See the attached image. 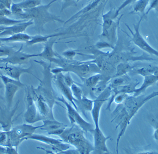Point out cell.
Masks as SVG:
<instances>
[{
    "label": "cell",
    "instance_id": "6da1fadb",
    "mask_svg": "<svg viewBox=\"0 0 158 154\" xmlns=\"http://www.w3.org/2000/svg\"><path fill=\"white\" fill-rule=\"evenodd\" d=\"M57 0H52L47 5H40L31 9H23L21 13L15 16H16L17 19L33 20L34 23L38 26H42L50 21L64 22L57 16L49 12L50 7Z\"/></svg>",
    "mask_w": 158,
    "mask_h": 154
},
{
    "label": "cell",
    "instance_id": "7a4b0ae2",
    "mask_svg": "<svg viewBox=\"0 0 158 154\" xmlns=\"http://www.w3.org/2000/svg\"><path fill=\"white\" fill-rule=\"evenodd\" d=\"M82 130L78 127L73 126L64 130L59 136L63 142L74 146L80 154H89L94 150V148L85 138Z\"/></svg>",
    "mask_w": 158,
    "mask_h": 154
},
{
    "label": "cell",
    "instance_id": "3957f363",
    "mask_svg": "<svg viewBox=\"0 0 158 154\" xmlns=\"http://www.w3.org/2000/svg\"><path fill=\"white\" fill-rule=\"evenodd\" d=\"M43 125L34 126L28 124L15 126L11 130L7 131L8 142L7 147H18L19 144L27 137L31 135L38 129H40Z\"/></svg>",
    "mask_w": 158,
    "mask_h": 154
},
{
    "label": "cell",
    "instance_id": "277c9868",
    "mask_svg": "<svg viewBox=\"0 0 158 154\" xmlns=\"http://www.w3.org/2000/svg\"><path fill=\"white\" fill-rule=\"evenodd\" d=\"M144 19L142 17H140L137 24H134V28L135 32H133L131 30L130 28L126 24L128 29H129L131 33L132 37H131V41L134 44L139 47L140 49L144 51L145 52L147 53L148 54L151 55H155L158 58V51L155 50L154 48L148 44V42L145 40L143 36L140 32V27L142 21Z\"/></svg>",
    "mask_w": 158,
    "mask_h": 154
},
{
    "label": "cell",
    "instance_id": "5b68a950",
    "mask_svg": "<svg viewBox=\"0 0 158 154\" xmlns=\"http://www.w3.org/2000/svg\"><path fill=\"white\" fill-rule=\"evenodd\" d=\"M57 99L59 101L63 103L66 106L68 118H69L71 123L72 124H77V125L85 132H93L94 130L93 125L85 121L82 117L81 116H80L77 111L78 110H77L75 108L72 106L70 104L68 103V102L64 99L63 97L61 98L57 97Z\"/></svg>",
    "mask_w": 158,
    "mask_h": 154
},
{
    "label": "cell",
    "instance_id": "8992f818",
    "mask_svg": "<svg viewBox=\"0 0 158 154\" xmlns=\"http://www.w3.org/2000/svg\"><path fill=\"white\" fill-rule=\"evenodd\" d=\"M0 78L5 85V98L10 109L15 93L20 88L24 87V85L20 81L15 80L6 75L0 74Z\"/></svg>",
    "mask_w": 158,
    "mask_h": 154
},
{
    "label": "cell",
    "instance_id": "52a82bcc",
    "mask_svg": "<svg viewBox=\"0 0 158 154\" xmlns=\"http://www.w3.org/2000/svg\"><path fill=\"white\" fill-rule=\"evenodd\" d=\"M23 45L21 46L19 50H15L13 52L5 58H0L1 63L11 64L12 65H21L26 64L31 58L39 57V54H29L24 53L22 51Z\"/></svg>",
    "mask_w": 158,
    "mask_h": 154
},
{
    "label": "cell",
    "instance_id": "ba28073f",
    "mask_svg": "<svg viewBox=\"0 0 158 154\" xmlns=\"http://www.w3.org/2000/svg\"><path fill=\"white\" fill-rule=\"evenodd\" d=\"M111 93H112L111 87H108L105 89L95 100H94L93 108L91 112L93 122H94V124L95 125V128L100 127L99 124V118H100L101 109L104 102L108 100V98L110 96Z\"/></svg>",
    "mask_w": 158,
    "mask_h": 154
},
{
    "label": "cell",
    "instance_id": "9c48e42d",
    "mask_svg": "<svg viewBox=\"0 0 158 154\" xmlns=\"http://www.w3.org/2000/svg\"><path fill=\"white\" fill-rule=\"evenodd\" d=\"M27 139L37 140L49 144L54 151H59V153H61L62 151H65L70 148V145L66 143H63V141L62 139H54L43 135L33 134L31 135L28 136Z\"/></svg>",
    "mask_w": 158,
    "mask_h": 154
},
{
    "label": "cell",
    "instance_id": "30bf717a",
    "mask_svg": "<svg viewBox=\"0 0 158 154\" xmlns=\"http://www.w3.org/2000/svg\"><path fill=\"white\" fill-rule=\"evenodd\" d=\"M27 109L24 115V118L27 123H34L42 120L38 113L37 106L29 91L27 97Z\"/></svg>",
    "mask_w": 158,
    "mask_h": 154
},
{
    "label": "cell",
    "instance_id": "8fae6325",
    "mask_svg": "<svg viewBox=\"0 0 158 154\" xmlns=\"http://www.w3.org/2000/svg\"><path fill=\"white\" fill-rule=\"evenodd\" d=\"M94 137V148L97 153H109L106 142L110 137L104 135L100 127L95 128L93 131Z\"/></svg>",
    "mask_w": 158,
    "mask_h": 154
},
{
    "label": "cell",
    "instance_id": "7c38bea8",
    "mask_svg": "<svg viewBox=\"0 0 158 154\" xmlns=\"http://www.w3.org/2000/svg\"><path fill=\"white\" fill-rule=\"evenodd\" d=\"M57 74H58L55 77V80L57 86L63 95L72 104L74 108L78 110V107L76 104L77 100L73 96L70 87L65 83L64 79V75H62V72Z\"/></svg>",
    "mask_w": 158,
    "mask_h": 154
},
{
    "label": "cell",
    "instance_id": "4fadbf2b",
    "mask_svg": "<svg viewBox=\"0 0 158 154\" xmlns=\"http://www.w3.org/2000/svg\"><path fill=\"white\" fill-rule=\"evenodd\" d=\"M93 67L91 68L90 65L88 64H82L80 65H67L62 68H55L52 72L54 74H57L62 72L72 71L79 76H84L93 71Z\"/></svg>",
    "mask_w": 158,
    "mask_h": 154
},
{
    "label": "cell",
    "instance_id": "5bb4252c",
    "mask_svg": "<svg viewBox=\"0 0 158 154\" xmlns=\"http://www.w3.org/2000/svg\"><path fill=\"white\" fill-rule=\"evenodd\" d=\"M34 24V22L33 20H28L11 26H7L5 31L0 33V37L7 35L12 36L17 34L24 33L28 27Z\"/></svg>",
    "mask_w": 158,
    "mask_h": 154
},
{
    "label": "cell",
    "instance_id": "9a60e30c",
    "mask_svg": "<svg viewBox=\"0 0 158 154\" xmlns=\"http://www.w3.org/2000/svg\"><path fill=\"white\" fill-rule=\"evenodd\" d=\"M3 71H4L6 75L18 81H20V76L25 73L31 74L36 77L32 72L31 66L28 68H25L19 66H15V65H12L11 66H7L6 65Z\"/></svg>",
    "mask_w": 158,
    "mask_h": 154
},
{
    "label": "cell",
    "instance_id": "2e32d148",
    "mask_svg": "<svg viewBox=\"0 0 158 154\" xmlns=\"http://www.w3.org/2000/svg\"><path fill=\"white\" fill-rule=\"evenodd\" d=\"M36 105L39 115L42 118V121L44 120L43 118H49V116L54 119L52 114V109H51L48 103L41 96H39L37 97Z\"/></svg>",
    "mask_w": 158,
    "mask_h": 154
},
{
    "label": "cell",
    "instance_id": "e0dca14e",
    "mask_svg": "<svg viewBox=\"0 0 158 154\" xmlns=\"http://www.w3.org/2000/svg\"><path fill=\"white\" fill-rule=\"evenodd\" d=\"M144 78V81L141 86L139 88H136L134 93L133 94V96H140L145 92L148 88L156 84L158 81V72L155 74L145 76Z\"/></svg>",
    "mask_w": 158,
    "mask_h": 154
},
{
    "label": "cell",
    "instance_id": "ac0fdd59",
    "mask_svg": "<svg viewBox=\"0 0 158 154\" xmlns=\"http://www.w3.org/2000/svg\"><path fill=\"white\" fill-rule=\"evenodd\" d=\"M12 14L11 10L3 9L0 10V26H11L12 25L19 24L27 20L15 19L8 18Z\"/></svg>",
    "mask_w": 158,
    "mask_h": 154
},
{
    "label": "cell",
    "instance_id": "d6986e66",
    "mask_svg": "<svg viewBox=\"0 0 158 154\" xmlns=\"http://www.w3.org/2000/svg\"><path fill=\"white\" fill-rule=\"evenodd\" d=\"M55 41L56 40H54L48 41L45 42L44 50L41 53H39V57L44 58L50 62H55L56 59L54 58V57H57L53 50V46Z\"/></svg>",
    "mask_w": 158,
    "mask_h": 154
},
{
    "label": "cell",
    "instance_id": "ffe728a7",
    "mask_svg": "<svg viewBox=\"0 0 158 154\" xmlns=\"http://www.w3.org/2000/svg\"><path fill=\"white\" fill-rule=\"evenodd\" d=\"M149 0H138L133 3V7L130 14H137L140 17L146 19L147 16L146 15L147 8L148 6Z\"/></svg>",
    "mask_w": 158,
    "mask_h": 154
},
{
    "label": "cell",
    "instance_id": "44dd1931",
    "mask_svg": "<svg viewBox=\"0 0 158 154\" xmlns=\"http://www.w3.org/2000/svg\"><path fill=\"white\" fill-rule=\"evenodd\" d=\"M115 10L111 9L107 13L102 15V20H103V23H102V35L103 36L105 35L114 24V21L113 20L116 19Z\"/></svg>",
    "mask_w": 158,
    "mask_h": 154
},
{
    "label": "cell",
    "instance_id": "7402d4cb",
    "mask_svg": "<svg viewBox=\"0 0 158 154\" xmlns=\"http://www.w3.org/2000/svg\"><path fill=\"white\" fill-rule=\"evenodd\" d=\"M139 84V82H135L134 83H129L127 84L123 85L114 88V95L112 96H115L118 93H126L131 94L134 93L136 86Z\"/></svg>",
    "mask_w": 158,
    "mask_h": 154
},
{
    "label": "cell",
    "instance_id": "603a6c76",
    "mask_svg": "<svg viewBox=\"0 0 158 154\" xmlns=\"http://www.w3.org/2000/svg\"><path fill=\"white\" fill-rule=\"evenodd\" d=\"M42 122L44 124H42L43 126L40 128V129L45 130L48 132L67 126L64 123L57 122L55 119H46L43 120Z\"/></svg>",
    "mask_w": 158,
    "mask_h": 154
},
{
    "label": "cell",
    "instance_id": "cb8c5ba5",
    "mask_svg": "<svg viewBox=\"0 0 158 154\" xmlns=\"http://www.w3.org/2000/svg\"><path fill=\"white\" fill-rule=\"evenodd\" d=\"M32 36H30L27 34L21 33L15 35H12L9 37H0V41L2 42H26L31 39Z\"/></svg>",
    "mask_w": 158,
    "mask_h": 154
},
{
    "label": "cell",
    "instance_id": "d4e9b609",
    "mask_svg": "<svg viewBox=\"0 0 158 154\" xmlns=\"http://www.w3.org/2000/svg\"><path fill=\"white\" fill-rule=\"evenodd\" d=\"M64 34L63 33H59L55 34H51L48 35H38L35 36H32L31 39L28 41H27V45L28 46H31L35 44H39V43H42V42H47L49 39L52 38L57 37Z\"/></svg>",
    "mask_w": 158,
    "mask_h": 154
},
{
    "label": "cell",
    "instance_id": "484cf974",
    "mask_svg": "<svg viewBox=\"0 0 158 154\" xmlns=\"http://www.w3.org/2000/svg\"><path fill=\"white\" fill-rule=\"evenodd\" d=\"M134 66H131L127 62H121L118 64L116 67V72L114 77H121L123 75H127L128 72L133 70Z\"/></svg>",
    "mask_w": 158,
    "mask_h": 154
},
{
    "label": "cell",
    "instance_id": "4316f807",
    "mask_svg": "<svg viewBox=\"0 0 158 154\" xmlns=\"http://www.w3.org/2000/svg\"><path fill=\"white\" fill-rule=\"evenodd\" d=\"M158 72V66H149L146 67L136 68L135 70V73L144 77L148 75L155 74Z\"/></svg>",
    "mask_w": 158,
    "mask_h": 154
},
{
    "label": "cell",
    "instance_id": "83f0119b",
    "mask_svg": "<svg viewBox=\"0 0 158 154\" xmlns=\"http://www.w3.org/2000/svg\"><path fill=\"white\" fill-rule=\"evenodd\" d=\"M94 100L88 99L86 97H83L80 100H77L76 102L77 105L79 104V108L83 112L91 111L93 108Z\"/></svg>",
    "mask_w": 158,
    "mask_h": 154
},
{
    "label": "cell",
    "instance_id": "f1b7e54d",
    "mask_svg": "<svg viewBox=\"0 0 158 154\" xmlns=\"http://www.w3.org/2000/svg\"><path fill=\"white\" fill-rule=\"evenodd\" d=\"M16 4L21 9H31L41 5V0H23Z\"/></svg>",
    "mask_w": 158,
    "mask_h": 154
},
{
    "label": "cell",
    "instance_id": "f546056e",
    "mask_svg": "<svg viewBox=\"0 0 158 154\" xmlns=\"http://www.w3.org/2000/svg\"><path fill=\"white\" fill-rule=\"evenodd\" d=\"M70 88L73 95V96L74 97L75 99H77V101L81 100L82 99V98L83 97V92L81 89L74 83L72 84Z\"/></svg>",
    "mask_w": 158,
    "mask_h": 154
},
{
    "label": "cell",
    "instance_id": "4dcf8cb0",
    "mask_svg": "<svg viewBox=\"0 0 158 154\" xmlns=\"http://www.w3.org/2000/svg\"><path fill=\"white\" fill-rule=\"evenodd\" d=\"M15 51L14 47L2 45L0 46V57H7Z\"/></svg>",
    "mask_w": 158,
    "mask_h": 154
},
{
    "label": "cell",
    "instance_id": "1f68e13d",
    "mask_svg": "<svg viewBox=\"0 0 158 154\" xmlns=\"http://www.w3.org/2000/svg\"><path fill=\"white\" fill-rule=\"evenodd\" d=\"M148 8L146 12V15L147 16L150 11L155 10L158 12V0H149Z\"/></svg>",
    "mask_w": 158,
    "mask_h": 154
},
{
    "label": "cell",
    "instance_id": "d6a6232c",
    "mask_svg": "<svg viewBox=\"0 0 158 154\" xmlns=\"http://www.w3.org/2000/svg\"><path fill=\"white\" fill-rule=\"evenodd\" d=\"M100 78V75H97L90 77L86 80V85L89 87H94Z\"/></svg>",
    "mask_w": 158,
    "mask_h": 154
},
{
    "label": "cell",
    "instance_id": "836d02e7",
    "mask_svg": "<svg viewBox=\"0 0 158 154\" xmlns=\"http://www.w3.org/2000/svg\"><path fill=\"white\" fill-rule=\"evenodd\" d=\"M136 1H138V0H125V1L122 3L121 6L115 10V17H116V18L119 15V13L120 12L121 10L124 9L126 7L128 6V5L134 3Z\"/></svg>",
    "mask_w": 158,
    "mask_h": 154
},
{
    "label": "cell",
    "instance_id": "e575fe53",
    "mask_svg": "<svg viewBox=\"0 0 158 154\" xmlns=\"http://www.w3.org/2000/svg\"><path fill=\"white\" fill-rule=\"evenodd\" d=\"M7 131H0V145L7 147Z\"/></svg>",
    "mask_w": 158,
    "mask_h": 154
},
{
    "label": "cell",
    "instance_id": "d590c367",
    "mask_svg": "<svg viewBox=\"0 0 158 154\" xmlns=\"http://www.w3.org/2000/svg\"><path fill=\"white\" fill-rule=\"evenodd\" d=\"M12 0H0V10L8 9L11 10Z\"/></svg>",
    "mask_w": 158,
    "mask_h": 154
},
{
    "label": "cell",
    "instance_id": "8d00e7d4",
    "mask_svg": "<svg viewBox=\"0 0 158 154\" xmlns=\"http://www.w3.org/2000/svg\"><path fill=\"white\" fill-rule=\"evenodd\" d=\"M151 124L154 128L153 137L155 140L158 141V119L153 118L151 121Z\"/></svg>",
    "mask_w": 158,
    "mask_h": 154
},
{
    "label": "cell",
    "instance_id": "74e56055",
    "mask_svg": "<svg viewBox=\"0 0 158 154\" xmlns=\"http://www.w3.org/2000/svg\"><path fill=\"white\" fill-rule=\"evenodd\" d=\"M65 129V127H63V128H60V129H58L52 131H49L48 132V135H56L59 136L64 132Z\"/></svg>",
    "mask_w": 158,
    "mask_h": 154
},
{
    "label": "cell",
    "instance_id": "f35d334b",
    "mask_svg": "<svg viewBox=\"0 0 158 154\" xmlns=\"http://www.w3.org/2000/svg\"><path fill=\"white\" fill-rule=\"evenodd\" d=\"M63 54L67 58L72 59L76 54V53L73 51H66L65 52L63 53Z\"/></svg>",
    "mask_w": 158,
    "mask_h": 154
},
{
    "label": "cell",
    "instance_id": "ab89813d",
    "mask_svg": "<svg viewBox=\"0 0 158 154\" xmlns=\"http://www.w3.org/2000/svg\"><path fill=\"white\" fill-rule=\"evenodd\" d=\"M64 82H65V83H66L68 86H69L70 87H71L72 84L74 83V82L73 81L69 75L64 76Z\"/></svg>",
    "mask_w": 158,
    "mask_h": 154
},
{
    "label": "cell",
    "instance_id": "60d3db41",
    "mask_svg": "<svg viewBox=\"0 0 158 154\" xmlns=\"http://www.w3.org/2000/svg\"><path fill=\"white\" fill-rule=\"evenodd\" d=\"M98 47V48H108V47H112V46L110 44L106 43L105 42H99L97 44Z\"/></svg>",
    "mask_w": 158,
    "mask_h": 154
},
{
    "label": "cell",
    "instance_id": "b9f144b4",
    "mask_svg": "<svg viewBox=\"0 0 158 154\" xmlns=\"http://www.w3.org/2000/svg\"><path fill=\"white\" fill-rule=\"evenodd\" d=\"M73 1V0H63V4L61 11H63L64 9H65V8L67 7V6H68L67 5L72 2Z\"/></svg>",
    "mask_w": 158,
    "mask_h": 154
},
{
    "label": "cell",
    "instance_id": "7bdbcfd3",
    "mask_svg": "<svg viewBox=\"0 0 158 154\" xmlns=\"http://www.w3.org/2000/svg\"><path fill=\"white\" fill-rule=\"evenodd\" d=\"M0 154H8V147L0 145Z\"/></svg>",
    "mask_w": 158,
    "mask_h": 154
},
{
    "label": "cell",
    "instance_id": "ee69618b",
    "mask_svg": "<svg viewBox=\"0 0 158 154\" xmlns=\"http://www.w3.org/2000/svg\"><path fill=\"white\" fill-rule=\"evenodd\" d=\"M3 85H0V90H1V89H2V88H3ZM0 99H3V98L2 97V96H0Z\"/></svg>",
    "mask_w": 158,
    "mask_h": 154
},
{
    "label": "cell",
    "instance_id": "f6af8a7d",
    "mask_svg": "<svg viewBox=\"0 0 158 154\" xmlns=\"http://www.w3.org/2000/svg\"><path fill=\"white\" fill-rule=\"evenodd\" d=\"M5 66H0V70H3Z\"/></svg>",
    "mask_w": 158,
    "mask_h": 154
},
{
    "label": "cell",
    "instance_id": "bcb514c9",
    "mask_svg": "<svg viewBox=\"0 0 158 154\" xmlns=\"http://www.w3.org/2000/svg\"><path fill=\"white\" fill-rule=\"evenodd\" d=\"M79 1H80V0H77V2H79Z\"/></svg>",
    "mask_w": 158,
    "mask_h": 154
},
{
    "label": "cell",
    "instance_id": "7dc6e473",
    "mask_svg": "<svg viewBox=\"0 0 158 154\" xmlns=\"http://www.w3.org/2000/svg\"><path fill=\"white\" fill-rule=\"evenodd\" d=\"M1 58V57H0V58Z\"/></svg>",
    "mask_w": 158,
    "mask_h": 154
}]
</instances>
